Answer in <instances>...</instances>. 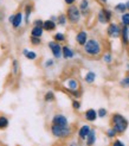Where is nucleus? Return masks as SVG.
Returning <instances> with one entry per match:
<instances>
[{"instance_id":"6ab92c4d","label":"nucleus","mask_w":129,"mask_h":146,"mask_svg":"<svg viewBox=\"0 0 129 146\" xmlns=\"http://www.w3.org/2000/svg\"><path fill=\"white\" fill-rule=\"evenodd\" d=\"M43 31H44V29L43 26H33L32 31H31V36L32 37H41L43 36Z\"/></svg>"},{"instance_id":"0eeeda50","label":"nucleus","mask_w":129,"mask_h":146,"mask_svg":"<svg viewBox=\"0 0 129 146\" xmlns=\"http://www.w3.org/2000/svg\"><path fill=\"white\" fill-rule=\"evenodd\" d=\"M121 30H122V29L120 27L118 24L110 23L108 25V29H107V33H108V36L111 38H118L121 36Z\"/></svg>"},{"instance_id":"58836bf2","label":"nucleus","mask_w":129,"mask_h":146,"mask_svg":"<svg viewBox=\"0 0 129 146\" xmlns=\"http://www.w3.org/2000/svg\"><path fill=\"white\" fill-rule=\"evenodd\" d=\"M64 1H65V4H66V5H69V6H70V5H74V4L76 3V0H64Z\"/></svg>"},{"instance_id":"4be33fe9","label":"nucleus","mask_w":129,"mask_h":146,"mask_svg":"<svg viewBox=\"0 0 129 146\" xmlns=\"http://www.w3.org/2000/svg\"><path fill=\"white\" fill-rule=\"evenodd\" d=\"M121 23L123 26H129V11L121 14Z\"/></svg>"},{"instance_id":"f704fd0d","label":"nucleus","mask_w":129,"mask_h":146,"mask_svg":"<svg viewBox=\"0 0 129 146\" xmlns=\"http://www.w3.org/2000/svg\"><path fill=\"white\" fill-rule=\"evenodd\" d=\"M45 67L46 68H50V67H52V65H53V60H47L46 62H45Z\"/></svg>"},{"instance_id":"f257e3e1","label":"nucleus","mask_w":129,"mask_h":146,"mask_svg":"<svg viewBox=\"0 0 129 146\" xmlns=\"http://www.w3.org/2000/svg\"><path fill=\"white\" fill-rule=\"evenodd\" d=\"M111 125H113V128L115 129L117 133H123L128 128V120L123 115L116 113V114H114L111 118Z\"/></svg>"},{"instance_id":"a878e982","label":"nucleus","mask_w":129,"mask_h":146,"mask_svg":"<svg viewBox=\"0 0 129 146\" xmlns=\"http://www.w3.org/2000/svg\"><path fill=\"white\" fill-rule=\"evenodd\" d=\"M53 38H55V40L56 42H64L65 40V36H64L63 33H61V32H57L55 36H53Z\"/></svg>"},{"instance_id":"423d86ee","label":"nucleus","mask_w":129,"mask_h":146,"mask_svg":"<svg viewBox=\"0 0 129 146\" xmlns=\"http://www.w3.org/2000/svg\"><path fill=\"white\" fill-rule=\"evenodd\" d=\"M49 48L52 51V55L55 58H61L63 56V46H61L58 42H56V40L49 42Z\"/></svg>"},{"instance_id":"c85d7f7f","label":"nucleus","mask_w":129,"mask_h":146,"mask_svg":"<svg viewBox=\"0 0 129 146\" xmlns=\"http://www.w3.org/2000/svg\"><path fill=\"white\" fill-rule=\"evenodd\" d=\"M25 56H26L27 60H31V61H33V60H36V57H37V54L33 52V51H28V52H27Z\"/></svg>"},{"instance_id":"a19ab883","label":"nucleus","mask_w":129,"mask_h":146,"mask_svg":"<svg viewBox=\"0 0 129 146\" xmlns=\"http://www.w3.org/2000/svg\"><path fill=\"white\" fill-rule=\"evenodd\" d=\"M99 1L103 3V4H107V3H108V0H99Z\"/></svg>"},{"instance_id":"7c9ffc66","label":"nucleus","mask_w":129,"mask_h":146,"mask_svg":"<svg viewBox=\"0 0 129 146\" xmlns=\"http://www.w3.org/2000/svg\"><path fill=\"white\" fill-rule=\"evenodd\" d=\"M25 12H26V17H25V21L28 23V18H30V14H31V6H26L25 7Z\"/></svg>"},{"instance_id":"4468645a","label":"nucleus","mask_w":129,"mask_h":146,"mask_svg":"<svg viewBox=\"0 0 129 146\" xmlns=\"http://www.w3.org/2000/svg\"><path fill=\"white\" fill-rule=\"evenodd\" d=\"M56 27H57V24H56V21L51 20V19H47L44 21V24H43V29L46 31H53L56 30Z\"/></svg>"},{"instance_id":"2f4dec72","label":"nucleus","mask_w":129,"mask_h":146,"mask_svg":"<svg viewBox=\"0 0 129 146\" xmlns=\"http://www.w3.org/2000/svg\"><path fill=\"white\" fill-rule=\"evenodd\" d=\"M103 61H104L105 63H111V61H113L111 54H105V55L103 56Z\"/></svg>"},{"instance_id":"f03ea898","label":"nucleus","mask_w":129,"mask_h":146,"mask_svg":"<svg viewBox=\"0 0 129 146\" xmlns=\"http://www.w3.org/2000/svg\"><path fill=\"white\" fill-rule=\"evenodd\" d=\"M102 51L101 43L97 39H88V42L84 45V52L90 56H98Z\"/></svg>"},{"instance_id":"7ed1b4c3","label":"nucleus","mask_w":129,"mask_h":146,"mask_svg":"<svg viewBox=\"0 0 129 146\" xmlns=\"http://www.w3.org/2000/svg\"><path fill=\"white\" fill-rule=\"evenodd\" d=\"M66 17L71 24L80 23L81 17H82V12L80 10V7L76 6V5H70L66 10Z\"/></svg>"},{"instance_id":"bb28decb","label":"nucleus","mask_w":129,"mask_h":146,"mask_svg":"<svg viewBox=\"0 0 129 146\" xmlns=\"http://www.w3.org/2000/svg\"><path fill=\"white\" fill-rule=\"evenodd\" d=\"M45 101L46 102H51V101H53L55 100V94H53V92H47L46 94H45Z\"/></svg>"},{"instance_id":"f8f14e48","label":"nucleus","mask_w":129,"mask_h":146,"mask_svg":"<svg viewBox=\"0 0 129 146\" xmlns=\"http://www.w3.org/2000/svg\"><path fill=\"white\" fill-rule=\"evenodd\" d=\"M121 38H122V43L124 45L129 44V26H123L121 30Z\"/></svg>"},{"instance_id":"1a4fd4ad","label":"nucleus","mask_w":129,"mask_h":146,"mask_svg":"<svg viewBox=\"0 0 129 146\" xmlns=\"http://www.w3.org/2000/svg\"><path fill=\"white\" fill-rule=\"evenodd\" d=\"M76 42L78 43L80 45H85V43L88 42V33L87 31H80L76 35Z\"/></svg>"},{"instance_id":"412c9836","label":"nucleus","mask_w":129,"mask_h":146,"mask_svg":"<svg viewBox=\"0 0 129 146\" xmlns=\"http://www.w3.org/2000/svg\"><path fill=\"white\" fill-rule=\"evenodd\" d=\"M114 10H115V12L117 13H121L123 14L127 12V6H126V3H118L115 5V7H114Z\"/></svg>"},{"instance_id":"c9c22d12","label":"nucleus","mask_w":129,"mask_h":146,"mask_svg":"<svg viewBox=\"0 0 129 146\" xmlns=\"http://www.w3.org/2000/svg\"><path fill=\"white\" fill-rule=\"evenodd\" d=\"M113 146H124V144L121 141V140H115L113 143Z\"/></svg>"},{"instance_id":"c756f323","label":"nucleus","mask_w":129,"mask_h":146,"mask_svg":"<svg viewBox=\"0 0 129 146\" xmlns=\"http://www.w3.org/2000/svg\"><path fill=\"white\" fill-rule=\"evenodd\" d=\"M116 134H117V132H116V131L114 129L113 127H111V128H109L108 131H107V135H108L109 138H114V137H115Z\"/></svg>"},{"instance_id":"5701e85b","label":"nucleus","mask_w":129,"mask_h":146,"mask_svg":"<svg viewBox=\"0 0 129 146\" xmlns=\"http://www.w3.org/2000/svg\"><path fill=\"white\" fill-rule=\"evenodd\" d=\"M66 21H68V17H66V14H59L58 17H57V23H58V25L61 26H64L66 24Z\"/></svg>"},{"instance_id":"b1692460","label":"nucleus","mask_w":129,"mask_h":146,"mask_svg":"<svg viewBox=\"0 0 129 146\" xmlns=\"http://www.w3.org/2000/svg\"><path fill=\"white\" fill-rule=\"evenodd\" d=\"M9 119L6 116H0V129H5L7 126H9Z\"/></svg>"},{"instance_id":"9b49d317","label":"nucleus","mask_w":129,"mask_h":146,"mask_svg":"<svg viewBox=\"0 0 129 146\" xmlns=\"http://www.w3.org/2000/svg\"><path fill=\"white\" fill-rule=\"evenodd\" d=\"M97 116H98L97 112L95 111V109H92V108L88 109V111L85 112V114H84V118H85V120H87V121H90V122L95 121V120L97 119Z\"/></svg>"},{"instance_id":"473e14b6","label":"nucleus","mask_w":129,"mask_h":146,"mask_svg":"<svg viewBox=\"0 0 129 146\" xmlns=\"http://www.w3.org/2000/svg\"><path fill=\"white\" fill-rule=\"evenodd\" d=\"M31 43L33 45H39L41 43V39L39 37H31Z\"/></svg>"},{"instance_id":"6e6552de","label":"nucleus","mask_w":129,"mask_h":146,"mask_svg":"<svg viewBox=\"0 0 129 146\" xmlns=\"http://www.w3.org/2000/svg\"><path fill=\"white\" fill-rule=\"evenodd\" d=\"M52 125H57V126H69V121L68 118L64 116L63 114H56L52 119Z\"/></svg>"},{"instance_id":"cd10ccee","label":"nucleus","mask_w":129,"mask_h":146,"mask_svg":"<svg viewBox=\"0 0 129 146\" xmlns=\"http://www.w3.org/2000/svg\"><path fill=\"white\" fill-rule=\"evenodd\" d=\"M97 114H98V118H104L108 114V111H107L105 108H99L97 111Z\"/></svg>"},{"instance_id":"37998d69","label":"nucleus","mask_w":129,"mask_h":146,"mask_svg":"<svg viewBox=\"0 0 129 146\" xmlns=\"http://www.w3.org/2000/svg\"><path fill=\"white\" fill-rule=\"evenodd\" d=\"M127 69H128V70H129V64H128V65H127Z\"/></svg>"},{"instance_id":"dca6fc26","label":"nucleus","mask_w":129,"mask_h":146,"mask_svg":"<svg viewBox=\"0 0 129 146\" xmlns=\"http://www.w3.org/2000/svg\"><path fill=\"white\" fill-rule=\"evenodd\" d=\"M74 55H75L74 51L70 46H68V45L63 46V57L64 58H66V60H71V58L74 57Z\"/></svg>"},{"instance_id":"39448f33","label":"nucleus","mask_w":129,"mask_h":146,"mask_svg":"<svg viewBox=\"0 0 129 146\" xmlns=\"http://www.w3.org/2000/svg\"><path fill=\"white\" fill-rule=\"evenodd\" d=\"M111 18H113V12L109 9H105V7L101 9L97 13V19L101 24L109 23V21L111 20Z\"/></svg>"},{"instance_id":"a211bd4d","label":"nucleus","mask_w":129,"mask_h":146,"mask_svg":"<svg viewBox=\"0 0 129 146\" xmlns=\"http://www.w3.org/2000/svg\"><path fill=\"white\" fill-rule=\"evenodd\" d=\"M95 80H96V74L94 71H88L87 74H85V76H84V81L87 83H89V84L94 83Z\"/></svg>"},{"instance_id":"72a5a7b5","label":"nucleus","mask_w":129,"mask_h":146,"mask_svg":"<svg viewBox=\"0 0 129 146\" xmlns=\"http://www.w3.org/2000/svg\"><path fill=\"white\" fill-rule=\"evenodd\" d=\"M72 107H74V109H80L81 108V102L77 101V100H74L72 101Z\"/></svg>"},{"instance_id":"aec40b11","label":"nucleus","mask_w":129,"mask_h":146,"mask_svg":"<svg viewBox=\"0 0 129 146\" xmlns=\"http://www.w3.org/2000/svg\"><path fill=\"white\" fill-rule=\"evenodd\" d=\"M21 21H23V14H21V13H17L16 16H14L13 21H12L13 27H14V29L19 27V26H20V24H21Z\"/></svg>"},{"instance_id":"4c0bfd02","label":"nucleus","mask_w":129,"mask_h":146,"mask_svg":"<svg viewBox=\"0 0 129 146\" xmlns=\"http://www.w3.org/2000/svg\"><path fill=\"white\" fill-rule=\"evenodd\" d=\"M18 70V62L17 61H13V71L16 72Z\"/></svg>"},{"instance_id":"79ce46f5","label":"nucleus","mask_w":129,"mask_h":146,"mask_svg":"<svg viewBox=\"0 0 129 146\" xmlns=\"http://www.w3.org/2000/svg\"><path fill=\"white\" fill-rule=\"evenodd\" d=\"M27 52H28V50H27V49H25V50H24V51H23V54H24V55H26V54H27Z\"/></svg>"},{"instance_id":"ea45409f","label":"nucleus","mask_w":129,"mask_h":146,"mask_svg":"<svg viewBox=\"0 0 129 146\" xmlns=\"http://www.w3.org/2000/svg\"><path fill=\"white\" fill-rule=\"evenodd\" d=\"M126 6H127V11H129V0H127V3H126Z\"/></svg>"},{"instance_id":"f3484780","label":"nucleus","mask_w":129,"mask_h":146,"mask_svg":"<svg viewBox=\"0 0 129 146\" xmlns=\"http://www.w3.org/2000/svg\"><path fill=\"white\" fill-rule=\"evenodd\" d=\"M80 10L82 12L83 16H87L88 14V10H89V0H81L80 3Z\"/></svg>"},{"instance_id":"20e7f679","label":"nucleus","mask_w":129,"mask_h":146,"mask_svg":"<svg viewBox=\"0 0 129 146\" xmlns=\"http://www.w3.org/2000/svg\"><path fill=\"white\" fill-rule=\"evenodd\" d=\"M51 133L56 137V138H68L71 134V128L69 126H57V125H52L51 126Z\"/></svg>"},{"instance_id":"393cba45","label":"nucleus","mask_w":129,"mask_h":146,"mask_svg":"<svg viewBox=\"0 0 129 146\" xmlns=\"http://www.w3.org/2000/svg\"><path fill=\"white\" fill-rule=\"evenodd\" d=\"M120 86L123 87V88H129V75L121 80V81H120Z\"/></svg>"},{"instance_id":"9d476101","label":"nucleus","mask_w":129,"mask_h":146,"mask_svg":"<svg viewBox=\"0 0 129 146\" xmlns=\"http://www.w3.org/2000/svg\"><path fill=\"white\" fill-rule=\"evenodd\" d=\"M65 87L70 90V92H77L78 88H80V84H78L77 80L75 78H69L68 81L65 82Z\"/></svg>"},{"instance_id":"e433bc0d","label":"nucleus","mask_w":129,"mask_h":146,"mask_svg":"<svg viewBox=\"0 0 129 146\" xmlns=\"http://www.w3.org/2000/svg\"><path fill=\"white\" fill-rule=\"evenodd\" d=\"M43 24H44V21H43V20H36L34 21V26H43Z\"/></svg>"},{"instance_id":"ddd939ff","label":"nucleus","mask_w":129,"mask_h":146,"mask_svg":"<svg viewBox=\"0 0 129 146\" xmlns=\"http://www.w3.org/2000/svg\"><path fill=\"white\" fill-rule=\"evenodd\" d=\"M90 131H91V128H90L89 125H83L80 128V131H78V137H80L81 139H87V137H88Z\"/></svg>"},{"instance_id":"2eb2a0df","label":"nucleus","mask_w":129,"mask_h":146,"mask_svg":"<svg viewBox=\"0 0 129 146\" xmlns=\"http://www.w3.org/2000/svg\"><path fill=\"white\" fill-rule=\"evenodd\" d=\"M96 143V131L95 129H91L88 137H87V145L88 146H92Z\"/></svg>"}]
</instances>
